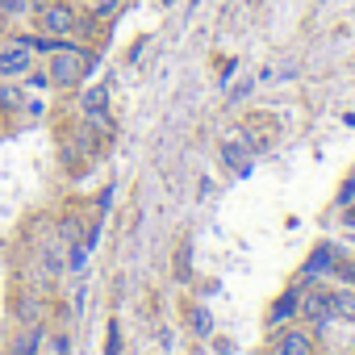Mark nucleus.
<instances>
[{"label": "nucleus", "mask_w": 355, "mask_h": 355, "mask_svg": "<svg viewBox=\"0 0 355 355\" xmlns=\"http://www.w3.org/2000/svg\"><path fill=\"white\" fill-rule=\"evenodd\" d=\"M96 67V51H84V46H76V42H67L63 51H55V59H51V84H59V88H71V84H80L88 71Z\"/></svg>", "instance_id": "nucleus-1"}, {"label": "nucleus", "mask_w": 355, "mask_h": 355, "mask_svg": "<svg viewBox=\"0 0 355 355\" xmlns=\"http://www.w3.org/2000/svg\"><path fill=\"white\" fill-rule=\"evenodd\" d=\"M34 9V0H0V13L5 17H26Z\"/></svg>", "instance_id": "nucleus-14"}, {"label": "nucleus", "mask_w": 355, "mask_h": 355, "mask_svg": "<svg viewBox=\"0 0 355 355\" xmlns=\"http://www.w3.org/2000/svg\"><path fill=\"white\" fill-rule=\"evenodd\" d=\"M355 201V180H347L343 189H338V205H351Z\"/></svg>", "instance_id": "nucleus-18"}, {"label": "nucleus", "mask_w": 355, "mask_h": 355, "mask_svg": "<svg viewBox=\"0 0 355 355\" xmlns=\"http://www.w3.org/2000/svg\"><path fill=\"white\" fill-rule=\"evenodd\" d=\"M26 105V88H17L13 80H0V109H9V113H17Z\"/></svg>", "instance_id": "nucleus-12"}, {"label": "nucleus", "mask_w": 355, "mask_h": 355, "mask_svg": "<svg viewBox=\"0 0 355 355\" xmlns=\"http://www.w3.org/2000/svg\"><path fill=\"white\" fill-rule=\"evenodd\" d=\"M330 309H334L343 322H355V288H338V293H330Z\"/></svg>", "instance_id": "nucleus-10"}, {"label": "nucleus", "mask_w": 355, "mask_h": 355, "mask_svg": "<svg viewBox=\"0 0 355 355\" xmlns=\"http://www.w3.org/2000/svg\"><path fill=\"white\" fill-rule=\"evenodd\" d=\"M38 347H42V326H30V330L17 334V343H13L9 355H38Z\"/></svg>", "instance_id": "nucleus-11"}, {"label": "nucleus", "mask_w": 355, "mask_h": 355, "mask_svg": "<svg viewBox=\"0 0 355 355\" xmlns=\"http://www.w3.org/2000/svg\"><path fill=\"white\" fill-rule=\"evenodd\" d=\"M297 301H301L297 293H284V297H280V301L272 305V322H288V318L297 313Z\"/></svg>", "instance_id": "nucleus-13"}, {"label": "nucleus", "mask_w": 355, "mask_h": 355, "mask_svg": "<svg viewBox=\"0 0 355 355\" xmlns=\"http://www.w3.org/2000/svg\"><path fill=\"white\" fill-rule=\"evenodd\" d=\"M343 222H347V226H355V201H351V205H343Z\"/></svg>", "instance_id": "nucleus-19"}, {"label": "nucleus", "mask_w": 355, "mask_h": 355, "mask_svg": "<svg viewBox=\"0 0 355 355\" xmlns=\"http://www.w3.org/2000/svg\"><path fill=\"white\" fill-rule=\"evenodd\" d=\"M297 309H301L305 322H313V326H326V322L334 318V309H330V293H305V301H297Z\"/></svg>", "instance_id": "nucleus-5"}, {"label": "nucleus", "mask_w": 355, "mask_h": 355, "mask_svg": "<svg viewBox=\"0 0 355 355\" xmlns=\"http://www.w3.org/2000/svg\"><path fill=\"white\" fill-rule=\"evenodd\" d=\"M326 268H334V247L330 243H322V247H313V255H309V263H305V280H313V276H322Z\"/></svg>", "instance_id": "nucleus-8"}, {"label": "nucleus", "mask_w": 355, "mask_h": 355, "mask_svg": "<svg viewBox=\"0 0 355 355\" xmlns=\"http://www.w3.org/2000/svg\"><path fill=\"white\" fill-rule=\"evenodd\" d=\"M243 134H247L251 150H263V146H272V138H276V125H268V117H251Z\"/></svg>", "instance_id": "nucleus-7"}, {"label": "nucleus", "mask_w": 355, "mask_h": 355, "mask_svg": "<svg viewBox=\"0 0 355 355\" xmlns=\"http://www.w3.org/2000/svg\"><path fill=\"white\" fill-rule=\"evenodd\" d=\"M334 276H338L347 288H355V259H334Z\"/></svg>", "instance_id": "nucleus-15"}, {"label": "nucleus", "mask_w": 355, "mask_h": 355, "mask_svg": "<svg viewBox=\"0 0 355 355\" xmlns=\"http://www.w3.org/2000/svg\"><path fill=\"white\" fill-rule=\"evenodd\" d=\"M26 88H38V92H42V88H51V76L30 67V71H26Z\"/></svg>", "instance_id": "nucleus-16"}, {"label": "nucleus", "mask_w": 355, "mask_h": 355, "mask_svg": "<svg viewBox=\"0 0 355 355\" xmlns=\"http://www.w3.org/2000/svg\"><path fill=\"white\" fill-rule=\"evenodd\" d=\"M193 330H197V334H209V330H214V322H209V313H201V309H193Z\"/></svg>", "instance_id": "nucleus-17"}, {"label": "nucleus", "mask_w": 355, "mask_h": 355, "mask_svg": "<svg viewBox=\"0 0 355 355\" xmlns=\"http://www.w3.org/2000/svg\"><path fill=\"white\" fill-rule=\"evenodd\" d=\"M80 30V13L67 5V0H51V5L38 9V34H51V38H71Z\"/></svg>", "instance_id": "nucleus-2"}, {"label": "nucleus", "mask_w": 355, "mask_h": 355, "mask_svg": "<svg viewBox=\"0 0 355 355\" xmlns=\"http://www.w3.org/2000/svg\"><path fill=\"white\" fill-rule=\"evenodd\" d=\"M222 155H226V163L234 171H247L251 167V142H247V134L243 130H230L226 142H222Z\"/></svg>", "instance_id": "nucleus-4"}, {"label": "nucleus", "mask_w": 355, "mask_h": 355, "mask_svg": "<svg viewBox=\"0 0 355 355\" xmlns=\"http://www.w3.org/2000/svg\"><path fill=\"white\" fill-rule=\"evenodd\" d=\"M30 67H34V51H30L26 34L0 42V80H17V76H26Z\"/></svg>", "instance_id": "nucleus-3"}, {"label": "nucleus", "mask_w": 355, "mask_h": 355, "mask_svg": "<svg viewBox=\"0 0 355 355\" xmlns=\"http://www.w3.org/2000/svg\"><path fill=\"white\" fill-rule=\"evenodd\" d=\"M272 355H313V343L305 330H280L272 343Z\"/></svg>", "instance_id": "nucleus-6"}, {"label": "nucleus", "mask_w": 355, "mask_h": 355, "mask_svg": "<svg viewBox=\"0 0 355 355\" xmlns=\"http://www.w3.org/2000/svg\"><path fill=\"white\" fill-rule=\"evenodd\" d=\"M80 105H84V113H88V117L105 113V109H109V88H105V84H92V88H84Z\"/></svg>", "instance_id": "nucleus-9"}]
</instances>
